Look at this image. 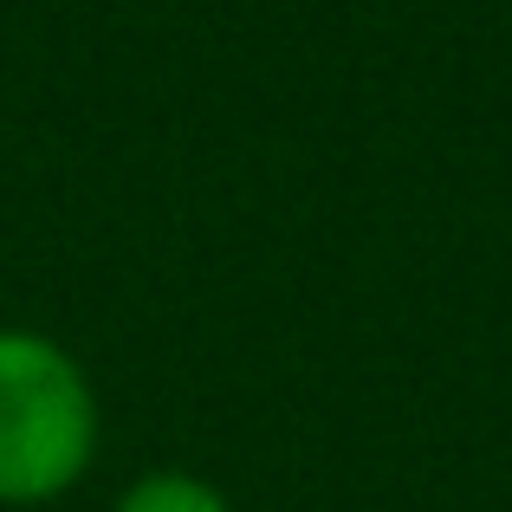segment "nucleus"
Here are the masks:
<instances>
[{
	"mask_svg": "<svg viewBox=\"0 0 512 512\" xmlns=\"http://www.w3.org/2000/svg\"><path fill=\"white\" fill-rule=\"evenodd\" d=\"M117 512H227V500L195 474H143L117 500Z\"/></svg>",
	"mask_w": 512,
	"mask_h": 512,
	"instance_id": "f03ea898",
	"label": "nucleus"
},
{
	"mask_svg": "<svg viewBox=\"0 0 512 512\" xmlns=\"http://www.w3.org/2000/svg\"><path fill=\"white\" fill-rule=\"evenodd\" d=\"M98 448V402L72 357L39 331H0V500H59Z\"/></svg>",
	"mask_w": 512,
	"mask_h": 512,
	"instance_id": "f257e3e1",
	"label": "nucleus"
}]
</instances>
